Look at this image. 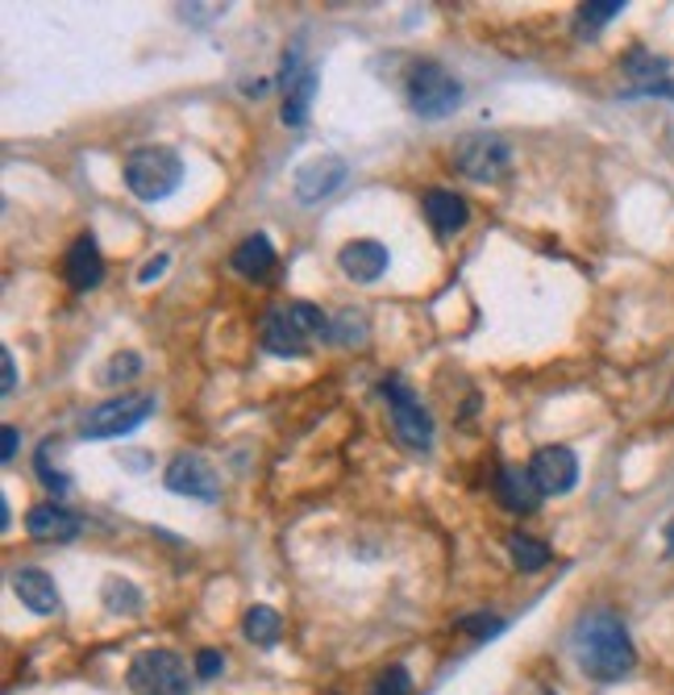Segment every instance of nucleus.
Wrapping results in <instances>:
<instances>
[{"label":"nucleus","mask_w":674,"mask_h":695,"mask_svg":"<svg viewBox=\"0 0 674 695\" xmlns=\"http://www.w3.org/2000/svg\"><path fill=\"white\" fill-rule=\"evenodd\" d=\"M570 645H575L583 675L596 678V683H620L637 662L633 638H629V629L620 625L617 612H587V617L575 625Z\"/></svg>","instance_id":"1"},{"label":"nucleus","mask_w":674,"mask_h":695,"mask_svg":"<svg viewBox=\"0 0 674 695\" xmlns=\"http://www.w3.org/2000/svg\"><path fill=\"white\" fill-rule=\"evenodd\" d=\"M180 180H184V159L171 146H142L126 159V188L138 200L154 205V200H163L180 188Z\"/></svg>","instance_id":"2"},{"label":"nucleus","mask_w":674,"mask_h":695,"mask_svg":"<svg viewBox=\"0 0 674 695\" xmlns=\"http://www.w3.org/2000/svg\"><path fill=\"white\" fill-rule=\"evenodd\" d=\"M458 100H463V84L442 63H416L409 72V105L416 117L442 121L458 109Z\"/></svg>","instance_id":"3"},{"label":"nucleus","mask_w":674,"mask_h":695,"mask_svg":"<svg viewBox=\"0 0 674 695\" xmlns=\"http://www.w3.org/2000/svg\"><path fill=\"white\" fill-rule=\"evenodd\" d=\"M454 167L463 171L467 180H475V184H496L512 167V146L500 133H463L458 146H454Z\"/></svg>","instance_id":"4"},{"label":"nucleus","mask_w":674,"mask_h":695,"mask_svg":"<svg viewBox=\"0 0 674 695\" xmlns=\"http://www.w3.org/2000/svg\"><path fill=\"white\" fill-rule=\"evenodd\" d=\"M150 413H154V395L146 392L112 395V400H105V404H96V409L84 413L79 433H84V437H126V433L138 430Z\"/></svg>","instance_id":"5"},{"label":"nucleus","mask_w":674,"mask_h":695,"mask_svg":"<svg viewBox=\"0 0 674 695\" xmlns=\"http://www.w3.org/2000/svg\"><path fill=\"white\" fill-rule=\"evenodd\" d=\"M130 692L133 695H187V666L171 650H146L130 662Z\"/></svg>","instance_id":"6"},{"label":"nucleus","mask_w":674,"mask_h":695,"mask_svg":"<svg viewBox=\"0 0 674 695\" xmlns=\"http://www.w3.org/2000/svg\"><path fill=\"white\" fill-rule=\"evenodd\" d=\"M383 395H388V409H392V430L395 437L409 446V450H430L433 442V421L425 413V404L412 395L409 383L400 379H388L383 383Z\"/></svg>","instance_id":"7"},{"label":"nucleus","mask_w":674,"mask_h":695,"mask_svg":"<svg viewBox=\"0 0 674 695\" xmlns=\"http://www.w3.org/2000/svg\"><path fill=\"white\" fill-rule=\"evenodd\" d=\"M163 484H167V491L192 496V500H217L221 496V475L200 454H175L163 470Z\"/></svg>","instance_id":"8"},{"label":"nucleus","mask_w":674,"mask_h":695,"mask_svg":"<svg viewBox=\"0 0 674 695\" xmlns=\"http://www.w3.org/2000/svg\"><path fill=\"white\" fill-rule=\"evenodd\" d=\"M529 475L537 479L542 496H566L575 488V479H579V458L566 446H545V450L529 458Z\"/></svg>","instance_id":"9"},{"label":"nucleus","mask_w":674,"mask_h":695,"mask_svg":"<svg viewBox=\"0 0 674 695\" xmlns=\"http://www.w3.org/2000/svg\"><path fill=\"white\" fill-rule=\"evenodd\" d=\"M346 159H337V154H317V159H308L304 167L296 171V196L304 205H317L325 196H334L341 184H346Z\"/></svg>","instance_id":"10"},{"label":"nucleus","mask_w":674,"mask_h":695,"mask_svg":"<svg viewBox=\"0 0 674 695\" xmlns=\"http://www.w3.org/2000/svg\"><path fill=\"white\" fill-rule=\"evenodd\" d=\"M259 334H262V346H267L271 355H283V358L308 355V334L300 329V321L292 317L287 304H283V308H267Z\"/></svg>","instance_id":"11"},{"label":"nucleus","mask_w":674,"mask_h":695,"mask_svg":"<svg viewBox=\"0 0 674 695\" xmlns=\"http://www.w3.org/2000/svg\"><path fill=\"white\" fill-rule=\"evenodd\" d=\"M63 275L72 283L75 292H93L105 280V259H100V246H96L93 234H79L63 259Z\"/></svg>","instance_id":"12"},{"label":"nucleus","mask_w":674,"mask_h":695,"mask_svg":"<svg viewBox=\"0 0 674 695\" xmlns=\"http://www.w3.org/2000/svg\"><path fill=\"white\" fill-rule=\"evenodd\" d=\"M337 263H341V271L355 283H374L388 271V246L374 242V238H358V242L341 246Z\"/></svg>","instance_id":"13"},{"label":"nucleus","mask_w":674,"mask_h":695,"mask_svg":"<svg viewBox=\"0 0 674 695\" xmlns=\"http://www.w3.org/2000/svg\"><path fill=\"white\" fill-rule=\"evenodd\" d=\"M13 591L21 596V604L37 612V617H55L63 600H58V587L55 579L46 575V571H37V566H21L18 575H13Z\"/></svg>","instance_id":"14"},{"label":"nucleus","mask_w":674,"mask_h":695,"mask_svg":"<svg viewBox=\"0 0 674 695\" xmlns=\"http://www.w3.org/2000/svg\"><path fill=\"white\" fill-rule=\"evenodd\" d=\"M496 496H500V504L508 508V512H537V504H542L545 496L542 488H537V479L529 475V467H504L500 470V479H496Z\"/></svg>","instance_id":"15"},{"label":"nucleus","mask_w":674,"mask_h":695,"mask_svg":"<svg viewBox=\"0 0 674 695\" xmlns=\"http://www.w3.org/2000/svg\"><path fill=\"white\" fill-rule=\"evenodd\" d=\"M25 529L37 542H72L79 533V517L67 512L63 504H34L25 512Z\"/></svg>","instance_id":"16"},{"label":"nucleus","mask_w":674,"mask_h":695,"mask_svg":"<svg viewBox=\"0 0 674 695\" xmlns=\"http://www.w3.org/2000/svg\"><path fill=\"white\" fill-rule=\"evenodd\" d=\"M421 208H425V217H430V226L437 229V234H458V229L470 221V205L458 192H446V188L425 192Z\"/></svg>","instance_id":"17"},{"label":"nucleus","mask_w":674,"mask_h":695,"mask_svg":"<svg viewBox=\"0 0 674 695\" xmlns=\"http://www.w3.org/2000/svg\"><path fill=\"white\" fill-rule=\"evenodd\" d=\"M229 263H233V271L246 275V280H262V275L275 267V246H271L267 234H254V238H246V242L233 250Z\"/></svg>","instance_id":"18"},{"label":"nucleus","mask_w":674,"mask_h":695,"mask_svg":"<svg viewBox=\"0 0 674 695\" xmlns=\"http://www.w3.org/2000/svg\"><path fill=\"white\" fill-rule=\"evenodd\" d=\"M313 96H317V72H300L296 84L283 93V126H304Z\"/></svg>","instance_id":"19"},{"label":"nucleus","mask_w":674,"mask_h":695,"mask_svg":"<svg viewBox=\"0 0 674 695\" xmlns=\"http://www.w3.org/2000/svg\"><path fill=\"white\" fill-rule=\"evenodd\" d=\"M242 633L254 641V645H275V641H280V633H283L280 612H275V608H267V604H254V608L246 612V620H242Z\"/></svg>","instance_id":"20"},{"label":"nucleus","mask_w":674,"mask_h":695,"mask_svg":"<svg viewBox=\"0 0 674 695\" xmlns=\"http://www.w3.org/2000/svg\"><path fill=\"white\" fill-rule=\"evenodd\" d=\"M508 554H512V563L521 566V571H542L550 563V545L529 537V533H512L508 537Z\"/></svg>","instance_id":"21"},{"label":"nucleus","mask_w":674,"mask_h":695,"mask_svg":"<svg viewBox=\"0 0 674 695\" xmlns=\"http://www.w3.org/2000/svg\"><path fill=\"white\" fill-rule=\"evenodd\" d=\"M105 608H109V612H121V617H138V612H142V596H138L133 583L109 579L105 583Z\"/></svg>","instance_id":"22"},{"label":"nucleus","mask_w":674,"mask_h":695,"mask_svg":"<svg viewBox=\"0 0 674 695\" xmlns=\"http://www.w3.org/2000/svg\"><path fill=\"white\" fill-rule=\"evenodd\" d=\"M362 334H367V325L358 317V308H341L329 317V341H337V346H355V338H362Z\"/></svg>","instance_id":"23"},{"label":"nucleus","mask_w":674,"mask_h":695,"mask_svg":"<svg viewBox=\"0 0 674 695\" xmlns=\"http://www.w3.org/2000/svg\"><path fill=\"white\" fill-rule=\"evenodd\" d=\"M617 13H624V0H591V4H583L579 34H591V30H599V25H608Z\"/></svg>","instance_id":"24"},{"label":"nucleus","mask_w":674,"mask_h":695,"mask_svg":"<svg viewBox=\"0 0 674 695\" xmlns=\"http://www.w3.org/2000/svg\"><path fill=\"white\" fill-rule=\"evenodd\" d=\"M458 633H467V638H496V633H504V620L500 617H491V612H470V617H463L458 625H454Z\"/></svg>","instance_id":"25"},{"label":"nucleus","mask_w":674,"mask_h":695,"mask_svg":"<svg viewBox=\"0 0 674 695\" xmlns=\"http://www.w3.org/2000/svg\"><path fill=\"white\" fill-rule=\"evenodd\" d=\"M371 695H412V678L404 666H388L383 675L374 678Z\"/></svg>","instance_id":"26"},{"label":"nucleus","mask_w":674,"mask_h":695,"mask_svg":"<svg viewBox=\"0 0 674 695\" xmlns=\"http://www.w3.org/2000/svg\"><path fill=\"white\" fill-rule=\"evenodd\" d=\"M142 371V358L138 355H112L109 358V367H105V383H121V379H130V376H138Z\"/></svg>","instance_id":"27"},{"label":"nucleus","mask_w":674,"mask_h":695,"mask_svg":"<svg viewBox=\"0 0 674 695\" xmlns=\"http://www.w3.org/2000/svg\"><path fill=\"white\" fill-rule=\"evenodd\" d=\"M37 475H42V484H46V488L55 491V496H63V491L72 488V484H67V475H58V470H51V442H46V446L37 450Z\"/></svg>","instance_id":"28"},{"label":"nucleus","mask_w":674,"mask_h":695,"mask_svg":"<svg viewBox=\"0 0 674 695\" xmlns=\"http://www.w3.org/2000/svg\"><path fill=\"white\" fill-rule=\"evenodd\" d=\"M225 666V658L217 654V650H200L196 654V678H217Z\"/></svg>","instance_id":"29"},{"label":"nucleus","mask_w":674,"mask_h":695,"mask_svg":"<svg viewBox=\"0 0 674 695\" xmlns=\"http://www.w3.org/2000/svg\"><path fill=\"white\" fill-rule=\"evenodd\" d=\"M0 371H4V379H0V392L9 395L13 388H18V367H13V355H9V350L0 355Z\"/></svg>","instance_id":"30"},{"label":"nucleus","mask_w":674,"mask_h":695,"mask_svg":"<svg viewBox=\"0 0 674 695\" xmlns=\"http://www.w3.org/2000/svg\"><path fill=\"white\" fill-rule=\"evenodd\" d=\"M167 263H171L167 254H159V259H150V263L142 267V275H138V280H142V283H154V280H159V275H163V271H167Z\"/></svg>","instance_id":"31"},{"label":"nucleus","mask_w":674,"mask_h":695,"mask_svg":"<svg viewBox=\"0 0 674 695\" xmlns=\"http://www.w3.org/2000/svg\"><path fill=\"white\" fill-rule=\"evenodd\" d=\"M0 437H4V446H0V458L9 463V458L18 454V430H13V425H4V433H0Z\"/></svg>","instance_id":"32"},{"label":"nucleus","mask_w":674,"mask_h":695,"mask_svg":"<svg viewBox=\"0 0 674 695\" xmlns=\"http://www.w3.org/2000/svg\"><path fill=\"white\" fill-rule=\"evenodd\" d=\"M666 550H674V521L666 525Z\"/></svg>","instance_id":"33"}]
</instances>
